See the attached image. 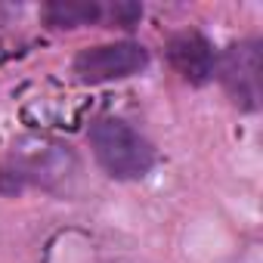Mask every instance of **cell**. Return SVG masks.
<instances>
[{"label":"cell","mask_w":263,"mask_h":263,"mask_svg":"<svg viewBox=\"0 0 263 263\" xmlns=\"http://www.w3.org/2000/svg\"><path fill=\"white\" fill-rule=\"evenodd\" d=\"M44 19L50 28L71 31V28H84V25L99 22L102 7L96 0H53V4L44 7Z\"/></svg>","instance_id":"cell-6"},{"label":"cell","mask_w":263,"mask_h":263,"mask_svg":"<svg viewBox=\"0 0 263 263\" xmlns=\"http://www.w3.org/2000/svg\"><path fill=\"white\" fill-rule=\"evenodd\" d=\"M90 152L96 164L121 183L143 180L155 167V149L152 143L140 134L137 127H130L124 118H96L87 130Z\"/></svg>","instance_id":"cell-2"},{"label":"cell","mask_w":263,"mask_h":263,"mask_svg":"<svg viewBox=\"0 0 263 263\" xmlns=\"http://www.w3.org/2000/svg\"><path fill=\"white\" fill-rule=\"evenodd\" d=\"M143 19V7L140 4H115L111 7V22L121 28H134Z\"/></svg>","instance_id":"cell-7"},{"label":"cell","mask_w":263,"mask_h":263,"mask_svg":"<svg viewBox=\"0 0 263 263\" xmlns=\"http://www.w3.org/2000/svg\"><path fill=\"white\" fill-rule=\"evenodd\" d=\"M7 167L16 174V180L28 189H44V192H62L81 171L78 152L50 134H19L10 143L7 152Z\"/></svg>","instance_id":"cell-1"},{"label":"cell","mask_w":263,"mask_h":263,"mask_svg":"<svg viewBox=\"0 0 263 263\" xmlns=\"http://www.w3.org/2000/svg\"><path fill=\"white\" fill-rule=\"evenodd\" d=\"M90 263H130V260H96V257H90Z\"/></svg>","instance_id":"cell-8"},{"label":"cell","mask_w":263,"mask_h":263,"mask_svg":"<svg viewBox=\"0 0 263 263\" xmlns=\"http://www.w3.org/2000/svg\"><path fill=\"white\" fill-rule=\"evenodd\" d=\"M214 78L226 87L235 105L254 111L260 105V44L257 41H238L226 47L217 56Z\"/></svg>","instance_id":"cell-4"},{"label":"cell","mask_w":263,"mask_h":263,"mask_svg":"<svg viewBox=\"0 0 263 263\" xmlns=\"http://www.w3.org/2000/svg\"><path fill=\"white\" fill-rule=\"evenodd\" d=\"M167 62H171V68L183 81L201 87V84H208L214 78L217 53H214V47H211V41L204 34H198V31H180V34H174L167 41Z\"/></svg>","instance_id":"cell-5"},{"label":"cell","mask_w":263,"mask_h":263,"mask_svg":"<svg viewBox=\"0 0 263 263\" xmlns=\"http://www.w3.org/2000/svg\"><path fill=\"white\" fill-rule=\"evenodd\" d=\"M149 65V50L137 41H111V44H96L84 47L74 56V74L81 84H111V81H127Z\"/></svg>","instance_id":"cell-3"}]
</instances>
